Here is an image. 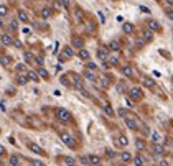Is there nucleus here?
<instances>
[{
  "mask_svg": "<svg viewBox=\"0 0 173 166\" xmlns=\"http://www.w3.org/2000/svg\"><path fill=\"white\" fill-rule=\"evenodd\" d=\"M56 118L60 120V122H63V123H68L69 120H71V112L66 110V108H63V107H60V108H56Z\"/></svg>",
  "mask_w": 173,
  "mask_h": 166,
  "instance_id": "obj_1",
  "label": "nucleus"
},
{
  "mask_svg": "<svg viewBox=\"0 0 173 166\" xmlns=\"http://www.w3.org/2000/svg\"><path fill=\"white\" fill-rule=\"evenodd\" d=\"M60 136H61V141L65 143L66 146H69V148H76V141H74V138L68 133V131H61Z\"/></svg>",
  "mask_w": 173,
  "mask_h": 166,
  "instance_id": "obj_2",
  "label": "nucleus"
},
{
  "mask_svg": "<svg viewBox=\"0 0 173 166\" xmlns=\"http://www.w3.org/2000/svg\"><path fill=\"white\" fill-rule=\"evenodd\" d=\"M142 89L140 87H132L130 90H129V99L132 100V102H137V100H142Z\"/></svg>",
  "mask_w": 173,
  "mask_h": 166,
  "instance_id": "obj_3",
  "label": "nucleus"
},
{
  "mask_svg": "<svg viewBox=\"0 0 173 166\" xmlns=\"http://www.w3.org/2000/svg\"><path fill=\"white\" fill-rule=\"evenodd\" d=\"M109 49L107 46H102V48H99L97 49V58H99L102 62H107L109 61V58H111V53H109Z\"/></svg>",
  "mask_w": 173,
  "mask_h": 166,
  "instance_id": "obj_4",
  "label": "nucleus"
},
{
  "mask_svg": "<svg viewBox=\"0 0 173 166\" xmlns=\"http://www.w3.org/2000/svg\"><path fill=\"white\" fill-rule=\"evenodd\" d=\"M124 120H125V125H127V127H129L132 131H137V130H138V127H140V125H138V120H137L135 117H132V115L125 117Z\"/></svg>",
  "mask_w": 173,
  "mask_h": 166,
  "instance_id": "obj_5",
  "label": "nucleus"
},
{
  "mask_svg": "<svg viewBox=\"0 0 173 166\" xmlns=\"http://www.w3.org/2000/svg\"><path fill=\"white\" fill-rule=\"evenodd\" d=\"M120 71H122V74H124L125 77H129V79H132V77L135 76V71H134V67H132V66H129V64L122 66V67H120Z\"/></svg>",
  "mask_w": 173,
  "mask_h": 166,
  "instance_id": "obj_6",
  "label": "nucleus"
},
{
  "mask_svg": "<svg viewBox=\"0 0 173 166\" xmlns=\"http://www.w3.org/2000/svg\"><path fill=\"white\" fill-rule=\"evenodd\" d=\"M28 150H30L31 153H35V154H45V150L40 145H36V143H33V141H30L28 143Z\"/></svg>",
  "mask_w": 173,
  "mask_h": 166,
  "instance_id": "obj_7",
  "label": "nucleus"
},
{
  "mask_svg": "<svg viewBox=\"0 0 173 166\" xmlns=\"http://www.w3.org/2000/svg\"><path fill=\"white\" fill-rule=\"evenodd\" d=\"M107 48L111 49L112 53H119V51H120V48H122V46H120V43L117 41V39H111V43L107 44Z\"/></svg>",
  "mask_w": 173,
  "mask_h": 166,
  "instance_id": "obj_8",
  "label": "nucleus"
},
{
  "mask_svg": "<svg viewBox=\"0 0 173 166\" xmlns=\"http://www.w3.org/2000/svg\"><path fill=\"white\" fill-rule=\"evenodd\" d=\"M115 143H117V146H120V148H125L127 145H129V138H127L125 135H119L117 138H115Z\"/></svg>",
  "mask_w": 173,
  "mask_h": 166,
  "instance_id": "obj_9",
  "label": "nucleus"
},
{
  "mask_svg": "<svg viewBox=\"0 0 173 166\" xmlns=\"http://www.w3.org/2000/svg\"><path fill=\"white\" fill-rule=\"evenodd\" d=\"M73 84H74V87H76V89L84 90L83 89V77L78 76V74H73Z\"/></svg>",
  "mask_w": 173,
  "mask_h": 166,
  "instance_id": "obj_10",
  "label": "nucleus"
},
{
  "mask_svg": "<svg viewBox=\"0 0 173 166\" xmlns=\"http://www.w3.org/2000/svg\"><path fill=\"white\" fill-rule=\"evenodd\" d=\"M147 28H148V30H152L153 33L155 31H160V23H158V21L157 20H148V23H147Z\"/></svg>",
  "mask_w": 173,
  "mask_h": 166,
  "instance_id": "obj_11",
  "label": "nucleus"
},
{
  "mask_svg": "<svg viewBox=\"0 0 173 166\" xmlns=\"http://www.w3.org/2000/svg\"><path fill=\"white\" fill-rule=\"evenodd\" d=\"M0 41H2L3 46H13V38L10 35H2L0 36Z\"/></svg>",
  "mask_w": 173,
  "mask_h": 166,
  "instance_id": "obj_12",
  "label": "nucleus"
},
{
  "mask_svg": "<svg viewBox=\"0 0 173 166\" xmlns=\"http://www.w3.org/2000/svg\"><path fill=\"white\" fill-rule=\"evenodd\" d=\"M142 84H143V87H147V89H155V85H157L152 77H143L142 79Z\"/></svg>",
  "mask_w": 173,
  "mask_h": 166,
  "instance_id": "obj_13",
  "label": "nucleus"
},
{
  "mask_svg": "<svg viewBox=\"0 0 173 166\" xmlns=\"http://www.w3.org/2000/svg\"><path fill=\"white\" fill-rule=\"evenodd\" d=\"M83 77H86V79H88V81H91V82H96V81H97L96 72H94V71H89V69H86V71H84Z\"/></svg>",
  "mask_w": 173,
  "mask_h": 166,
  "instance_id": "obj_14",
  "label": "nucleus"
},
{
  "mask_svg": "<svg viewBox=\"0 0 173 166\" xmlns=\"http://www.w3.org/2000/svg\"><path fill=\"white\" fill-rule=\"evenodd\" d=\"M142 39H143V41H152V39H153V31L148 30V28H145V30L142 31Z\"/></svg>",
  "mask_w": 173,
  "mask_h": 166,
  "instance_id": "obj_15",
  "label": "nucleus"
},
{
  "mask_svg": "<svg viewBox=\"0 0 173 166\" xmlns=\"http://www.w3.org/2000/svg\"><path fill=\"white\" fill-rule=\"evenodd\" d=\"M78 56H79V59H83V61H89V58H91L89 51H88V49H86V48H83V49H79V51H78Z\"/></svg>",
  "mask_w": 173,
  "mask_h": 166,
  "instance_id": "obj_16",
  "label": "nucleus"
},
{
  "mask_svg": "<svg viewBox=\"0 0 173 166\" xmlns=\"http://www.w3.org/2000/svg\"><path fill=\"white\" fill-rule=\"evenodd\" d=\"M119 158H120V161H124V163H129V161L134 159V156H132L129 151H122V153L119 154Z\"/></svg>",
  "mask_w": 173,
  "mask_h": 166,
  "instance_id": "obj_17",
  "label": "nucleus"
},
{
  "mask_svg": "<svg viewBox=\"0 0 173 166\" xmlns=\"http://www.w3.org/2000/svg\"><path fill=\"white\" fill-rule=\"evenodd\" d=\"M63 54L66 56V59H71V58H73V56L76 54V53H74L73 46H65V48H63Z\"/></svg>",
  "mask_w": 173,
  "mask_h": 166,
  "instance_id": "obj_18",
  "label": "nucleus"
},
{
  "mask_svg": "<svg viewBox=\"0 0 173 166\" xmlns=\"http://www.w3.org/2000/svg\"><path fill=\"white\" fill-rule=\"evenodd\" d=\"M122 31L125 33V35H132V33H134V25L129 23V21H125V23L122 25Z\"/></svg>",
  "mask_w": 173,
  "mask_h": 166,
  "instance_id": "obj_19",
  "label": "nucleus"
},
{
  "mask_svg": "<svg viewBox=\"0 0 173 166\" xmlns=\"http://www.w3.org/2000/svg\"><path fill=\"white\" fill-rule=\"evenodd\" d=\"M73 46H74V48H78V49H83V46H84V41H83V38H79V36H74V38H73Z\"/></svg>",
  "mask_w": 173,
  "mask_h": 166,
  "instance_id": "obj_20",
  "label": "nucleus"
},
{
  "mask_svg": "<svg viewBox=\"0 0 173 166\" xmlns=\"http://www.w3.org/2000/svg\"><path fill=\"white\" fill-rule=\"evenodd\" d=\"M40 15H41V18L48 20L50 16L53 15V10H51V8H48V7H45V8H41V12H40Z\"/></svg>",
  "mask_w": 173,
  "mask_h": 166,
  "instance_id": "obj_21",
  "label": "nucleus"
},
{
  "mask_svg": "<svg viewBox=\"0 0 173 166\" xmlns=\"http://www.w3.org/2000/svg\"><path fill=\"white\" fill-rule=\"evenodd\" d=\"M163 153H165V148L161 146L160 143H157V145H153V154H155V158H157L158 154L161 156V154H163Z\"/></svg>",
  "mask_w": 173,
  "mask_h": 166,
  "instance_id": "obj_22",
  "label": "nucleus"
},
{
  "mask_svg": "<svg viewBox=\"0 0 173 166\" xmlns=\"http://www.w3.org/2000/svg\"><path fill=\"white\" fill-rule=\"evenodd\" d=\"M28 81H33V82H38L40 81V76H38V72L36 71H28Z\"/></svg>",
  "mask_w": 173,
  "mask_h": 166,
  "instance_id": "obj_23",
  "label": "nucleus"
},
{
  "mask_svg": "<svg viewBox=\"0 0 173 166\" xmlns=\"http://www.w3.org/2000/svg\"><path fill=\"white\" fill-rule=\"evenodd\" d=\"M88 158H89V164H92V166L101 164V158L96 156V154H91V156H88Z\"/></svg>",
  "mask_w": 173,
  "mask_h": 166,
  "instance_id": "obj_24",
  "label": "nucleus"
},
{
  "mask_svg": "<svg viewBox=\"0 0 173 166\" xmlns=\"http://www.w3.org/2000/svg\"><path fill=\"white\" fill-rule=\"evenodd\" d=\"M17 18H18L20 21H28V15H26V12H23V10H18V12H17Z\"/></svg>",
  "mask_w": 173,
  "mask_h": 166,
  "instance_id": "obj_25",
  "label": "nucleus"
},
{
  "mask_svg": "<svg viewBox=\"0 0 173 166\" xmlns=\"http://www.w3.org/2000/svg\"><path fill=\"white\" fill-rule=\"evenodd\" d=\"M38 72V76H40V79H48L50 77V72L45 69V67H40V69L36 71Z\"/></svg>",
  "mask_w": 173,
  "mask_h": 166,
  "instance_id": "obj_26",
  "label": "nucleus"
},
{
  "mask_svg": "<svg viewBox=\"0 0 173 166\" xmlns=\"http://www.w3.org/2000/svg\"><path fill=\"white\" fill-rule=\"evenodd\" d=\"M63 163H65L66 166H76V159H74L73 156H65Z\"/></svg>",
  "mask_w": 173,
  "mask_h": 166,
  "instance_id": "obj_27",
  "label": "nucleus"
},
{
  "mask_svg": "<svg viewBox=\"0 0 173 166\" xmlns=\"http://www.w3.org/2000/svg\"><path fill=\"white\" fill-rule=\"evenodd\" d=\"M99 79H101V87L107 89L109 85H111V82H109V77H107V76H101Z\"/></svg>",
  "mask_w": 173,
  "mask_h": 166,
  "instance_id": "obj_28",
  "label": "nucleus"
},
{
  "mask_svg": "<svg viewBox=\"0 0 173 166\" xmlns=\"http://www.w3.org/2000/svg\"><path fill=\"white\" fill-rule=\"evenodd\" d=\"M0 64H2V66L12 64V58H10V56H0Z\"/></svg>",
  "mask_w": 173,
  "mask_h": 166,
  "instance_id": "obj_29",
  "label": "nucleus"
},
{
  "mask_svg": "<svg viewBox=\"0 0 173 166\" xmlns=\"http://www.w3.org/2000/svg\"><path fill=\"white\" fill-rule=\"evenodd\" d=\"M134 164L135 166H143L145 164V159H143L140 154H137V156H134Z\"/></svg>",
  "mask_w": 173,
  "mask_h": 166,
  "instance_id": "obj_30",
  "label": "nucleus"
},
{
  "mask_svg": "<svg viewBox=\"0 0 173 166\" xmlns=\"http://www.w3.org/2000/svg\"><path fill=\"white\" fill-rule=\"evenodd\" d=\"M17 82L18 85H25L28 82V76H23V74H18V77H17Z\"/></svg>",
  "mask_w": 173,
  "mask_h": 166,
  "instance_id": "obj_31",
  "label": "nucleus"
},
{
  "mask_svg": "<svg viewBox=\"0 0 173 166\" xmlns=\"http://www.w3.org/2000/svg\"><path fill=\"white\" fill-rule=\"evenodd\" d=\"M135 146H137L138 151H143V150H145V141L138 138V140H135Z\"/></svg>",
  "mask_w": 173,
  "mask_h": 166,
  "instance_id": "obj_32",
  "label": "nucleus"
},
{
  "mask_svg": "<svg viewBox=\"0 0 173 166\" xmlns=\"http://www.w3.org/2000/svg\"><path fill=\"white\" fill-rule=\"evenodd\" d=\"M8 159H10V164H12V166H18V164H20V158L17 156V154H12Z\"/></svg>",
  "mask_w": 173,
  "mask_h": 166,
  "instance_id": "obj_33",
  "label": "nucleus"
},
{
  "mask_svg": "<svg viewBox=\"0 0 173 166\" xmlns=\"http://www.w3.org/2000/svg\"><path fill=\"white\" fill-rule=\"evenodd\" d=\"M102 110L106 112L109 117H114V110H112V107H111V105H107V104H106V105H102Z\"/></svg>",
  "mask_w": 173,
  "mask_h": 166,
  "instance_id": "obj_34",
  "label": "nucleus"
},
{
  "mask_svg": "<svg viewBox=\"0 0 173 166\" xmlns=\"http://www.w3.org/2000/svg\"><path fill=\"white\" fill-rule=\"evenodd\" d=\"M8 15V7L7 5H0V16H7Z\"/></svg>",
  "mask_w": 173,
  "mask_h": 166,
  "instance_id": "obj_35",
  "label": "nucleus"
},
{
  "mask_svg": "<svg viewBox=\"0 0 173 166\" xmlns=\"http://www.w3.org/2000/svg\"><path fill=\"white\" fill-rule=\"evenodd\" d=\"M115 89H117V92H119V94H124V92H125V85H124L122 82H119L117 85H115Z\"/></svg>",
  "mask_w": 173,
  "mask_h": 166,
  "instance_id": "obj_36",
  "label": "nucleus"
},
{
  "mask_svg": "<svg viewBox=\"0 0 173 166\" xmlns=\"http://www.w3.org/2000/svg\"><path fill=\"white\" fill-rule=\"evenodd\" d=\"M86 66H88L89 71H94V72H96V69H97V64H96V62H91V61H88V64H86Z\"/></svg>",
  "mask_w": 173,
  "mask_h": 166,
  "instance_id": "obj_37",
  "label": "nucleus"
},
{
  "mask_svg": "<svg viewBox=\"0 0 173 166\" xmlns=\"http://www.w3.org/2000/svg\"><path fill=\"white\" fill-rule=\"evenodd\" d=\"M109 62H111L112 66H117L119 64V58L117 56H111V58H109Z\"/></svg>",
  "mask_w": 173,
  "mask_h": 166,
  "instance_id": "obj_38",
  "label": "nucleus"
},
{
  "mask_svg": "<svg viewBox=\"0 0 173 166\" xmlns=\"http://www.w3.org/2000/svg\"><path fill=\"white\" fill-rule=\"evenodd\" d=\"M152 140L155 141V145H157V143H160V135L157 133V131H153V133H152Z\"/></svg>",
  "mask_w": 173,
  "mask_h": 166,
  "instance_id": "obj_39",
  "label": "nucleus"
},
{
  "mask_svg": "<svg viewBox=\"0 0 173 166\" xmlns=\"http://www.w3.org/2000/svg\"><path fill=\"white\" fill-rule=\"evenodd\" d=\"M119 115L125 118V117H129V112H127L125 108H119Z\"/></svg>",
  "mask_w": 173,
  "mask_h": 166,
  "instance_id": "obj_40",
  "label": "nucleus"
},
{
  "mask_svg": "<svg viewBox=\"0 0 173 166\" xmlns=\"http://www.w3.org/2000/svg\"><path fill=\"white\" fill-rule=\"evenodd\" d=\"M23 54H25V59H26L28 62H30V61H35V56H33V54H30V53H23Z\"/></svg>",
  "mask_w": 173,
  "mask_h": 166,
  "instance_id": "obj_41",
  "label": "nucleus"
},
{
  "mask_svg": "<svg viewBox=\"0 0 173 166\" xmlns=\"http://www.w3.org/2000/svg\"><path fill=\"white\" fill-rule=\"evenodd\" d=\"M58 2H60V5H61V7H65V8L69 7V0H58Z\"/></svg>",
  "mask_w": 173,
  "mask_h": 166,
  "instance_id": "obj_42",
  "label": "nucleus"
},
{
  "mask_svg": "<svg viewBox=\"0 0 173 166\" xmlns=\"http://www.w3.org/2000/svg\"><path fill=\"white\" fill-rule=\"evenodd\" d=\"M31 166H45L43 161H40V159H31Z\"/></svg>",
  "mask_w": 173,
  "mask_h": 166,
  "instance_id": "obj_43",
  "label": "nucleus"
},
{
  "mask_svg": "<svg viewBox=\"0 0 173 166\" xmlns=\"http://www.w3.org/2000/svg\"><path fill=\"white\" fill-rule=\"evenodd\" d=\"M0 156H7V150H5L3 145H0Z\"/></svg>",
  "mask_w": 173,
  "mask_h": 166,
  "instance_id": "obj_44",
  "label": "nucleus"
},
{
  "mask_svg": "<svg viewBox=\"0 0 173 166\" xmlns=\"http://www.w3.org/2000/svg\"><path fill=\"white\" fill-rule=\"evenodd\" d=\"M10 28H12V30H18V23H17V20H13L10 23Z\"/></svg>",
  "mask_w": 173,
  "mask_h": 166,
  "instance_id": "obj_45",
  "label": "nucleus"
},
{
  "mask_svg": "<svg viewBox=\"0 0 173 166\" xmlns=\"http://www.w3.org/2000/svg\"><path fill=\"white\" fill-rule=\"evenodd\" d=\"M13 46L15 48H22V41L20 39H13Z\"/></svg>",
  "mask_w": 173,
  "mask_h": 166,
  "instance_id": "obj_46",
  "label": "nucleus"
},
{
  "mask_svg": "<svg viewBox=\"0 0 173 166\" xmlns=\"http://www.w3.org/2000/svg\"><path fill=\"white\" fill-rule=\"evenodd\" d=\"M61 84H63V85H69V82H68V77H66V76H63V77H61Z\"/></svg>",
  "mask_w": 173,
  "mask_h": 166,
  "instance_id": "obj_47",
  "label": "nucleus"
},
{
  "mask_svg": "<svg viewBox=\"0 0 173 166\" xmlns=\"http://www.w3.org/2000/svg\"><path fill=\"white\" fill-rule=\"evenodd\" d=\"M138 8H140V10H142V12H143V13H150V8H147V7H143V5H140V7H138Z\"/></svg>",
  "mask_w": 173,
  "mask_h": 166,
  "instance_id": "obj_48",
  "label": "nucleus"
},
{
  "mask_svg": "<svg viewBox=\"0 0 173 166\" xmlns=\"http://www.w3.org/2000/svg\"><path fill=\"white\" fill-rule=\"evenodd\" d=\"M158 166H170V164H168V161H165V159H160Z\"/></svg>",
  "mask_w": 173,
  "mask_h": 166,
  "instance_id": "obj_49",
  "label": "nucleus"
},
{
  "mask_svg": "<svg viewBox=\"0 0 173 166\" xmlns=\"http://www.w3.org/2000/svg\"><path fill=\"white\" fill-rule=\"evenodd\" d=\"M106 154H107V156H111V158H114V156H115V153H114L112 150H106Z\"/></svg>",
  "mask_w": 173,
  "mask_h": 166,
  "instance_id": "obj_50",
  "label": "nucleus"
},
{
  "mask_svg": "<svg viewBox=\"0 0 173 166\" xmlns=\"http://www.w3.org/2000/svg\"><path fill=\"white\" fill-rule=\"evenodd\" d=\"M35 62H36L38 66H43V59L41 58H35Z\"/></svg>",
  "mask_w": 173,
  "mask_h": 166,
  "instance_id": "obj_51",
  "label": "nucleus"
},
{
  "mask_svg": "<svg viewBox=\"0 0 173 166\" xmlns=\"http://www.w3.org/2000/svg\"><path fill=\"white\" fill-rule=\"evenodd\" d=\"M97 15H99V18H101V23H104V21H106V18H104V13H102V12H97Z\"/></svg>",
  "mask_w": 173,
  "mask_h": 166,
  "instance_id": "obj_52",
  "label": "nucleus"
},
{
  "mask_svg": "<svg viewBox=\"0 0 173 166\" xmlns=\"http://www.w3.org/2000/svg\"><path fill=\"white\" fill-rule=\"evenodd\" d=\"M135 44H137V46H143V41H142V38L135 39Z\"/></svg>",
  "mask_w": 173,
  "mask_h": 166,
  "instance_id": "obj_53",
  "label": "nucleus"
},
{
  "mask_svg": "<svg viewBox=\"0 0 173 166\" xmlns=\"http://www.w3.org/2000/svg\"><path fill=\"white\" fill-rule=\"evenodd\" d=\"M166 16H168V18H171V20H173V10H166Z\"/></svg>",
  "mask_w": 173,
  "mask_h": 166,
  "instance_id": "obj_54",
  "label": "nucleus"
},
{
  "mask_svg": "<svg viewBox=\"0 0 173 166\" xmlns=\"http://www.w3.org/2000/svg\"><path fill=\"white\" fill-rule=\"evenodd\" d=\"M23 67H25V64H23V62H20V64H17V69H18V71H22Z\"/></svg>",
  "mask_w": 173,
  "mask_h": 166,
  "instance_id": "obj_55",
  "label": "nucleus"
},
{
  "mask_svg": "<svg viewBox=\"0 0 173 166\" xmlns=\"http://www.w3.org/2000/svg\"><path fill=\"white\" fill-rule=\"evenodd\" d=\"M3 26H5V23H3V20L0 18V28H3Z\"/></svg>",
  "mask_w": 173,
  "mask_h": 166,
  "instance_id": "obj_56",
  "label": "nucleus"
},
{
  "mask_svg": "<svg viewBox=\"0 0 173 166\" xmlns=\"http://www.w3.org/2000/svg\"><path fill=\"white\" fill-rule=\"evenodd\" d=\"M165 2L168 3V5H173V0H165Z\"/></svg>",
  "mask_w": 173,
  "mask_h": 166,
  "instance_id": "obj_57",
  "label": "nucleus"
},
{
  "mask_svg": "<svg viewBox=\"0 0 173 166\" xmlns=\"http://www.w3.org/2000/svg\"><path fill=\"white\" fill-rule=\"evenodd\" d=\"M81 166H86V164H81Z\"/></svg>",
  "mask_w": 173,
  "mask_h": 166,
  "instance_id": "obj_58",
  "label": "nucleus"
},
{
  "mask_svg": "<svg viewBox=\"0 0 173 166\" xmlns=\"http://www.w3.org/2000/svg\"><path fill=\"white\" fill-rule=\"evenodd\" d=\"M97 166H101V164H97Z\"/></svg>",
  "mask_w": 173,
  "mask_h": 166,
  "instance_id": "obj_59",
  "label": "nucleus"
},
{
  "mask_svg": "<svg viewBox=\"0 0 173 166\" xmlns=\"http://www.w3.org/2000/svg\"><path fill=\"white\" fill-rule=\"evenodd\" d=\"M0 131H2V130H0Z\"/></svg>",
  "mask_w": 173,
  "mask_h": 166,
  "instance_id": "obj_60",
  "label": "nucleus"
},
{
  "mask_svg": "<svg viewBox=\"0 0 173 166\" xmlns=\"http://www.w3.org/2000/svg\"><path fill=\"white\" fill-rule=\"evenodd\" d=\"M157 2H158V0H157Z\"/></svg>",
  "mask_w": 173,
  "mask_h": 166,
  "instance_id": "obj_61",
  "label": "nucleus"
},
{
  "mask_svg": "<svg viewBox=\"0 0 173 166\" xmlns=\"http://www.w3.org/2000/svg\"><path fill=\"white\" fill-rule=\"evenodd\" d=\"M18 166H20V164H18Z\"/></svg>",
  "mask_w": 173,
  "mask_h": 166,
  "instance_id": "obj_62",
  "label": "nucleus"
}]
</instances>
